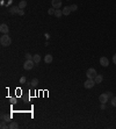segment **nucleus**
<instances>
[{"mask_svg":"<svg viewBox=\"0 0 116 129\" xmlns=\"http://www.w3.org/2000/svg\"><path fill=\"white\" fill-rule=\"evenodd\" d=\"M18 14H19V15H25V11H23V9H19Z\"/></svg>","mask_w":116,"mask_h":129,"instance_id":"obj_24","label":"nucleus"},{"mask_svg":"<svg viewBox=\"0 0 116 129\" xmlns=\"http://www.w3.org/2000/svg\"><path fill=\"white\" fill-rule=\"evenodd\" d=\"M26 6H27V1H26V0H21L20 4H19V8H20V9H25Z\"/></svg>","mask_w":116,"mask_h":129,"instance_id":"obj_13","label":"nucleus"},{"mask_svg":"<svg viewBox=\"0 0 116 129\" xmlns=\"http://www.w3.org/2000/svg\"><path fill=\"white\" fill-rule=\"evenodd\" d=\"M55 12H56V9H54V7H52V8H50V9L48 11V14H49V15H55Z\"/></svg>","mask_w":116,"mask_h":129,"instance_id":"obj_21","label":"nucleus"},{"mask_svg":"<svg viewBox=\"0 0 116 129\" xmlns=\"http://www.w3.org/2000/svg\"><path fill=\"white\" fill-rule=\"evenodd\" d=\"M96 70L95 69H93V67H91V69H88L86 71V76L88 79H94L95 77H96Z\"/></svg>","mask_w":116,"mask_h":129,"instance_id":"obj_2","label":"nucleus"},{"mask_svg":"<svg viewBox=\"0 0 116 129\" xmlns=\"http://www.w3.org/2000/svg\"><path fill=\"white\" fill-rule=\"evenodd\" d=\"M51 5L55 9H59L62 7V0H51Z\"/></svg>","mask_w":116,"mask_h":129,"instance_id":"obj_6","label":"nucleus"},{"mask_svg":"<svg viewBox=\"0 0 116 129\" xmlns=\"http://www.w3.org/2000/svg\"><path fill=\"white\" fill-rule=\"evenodd\" d=\"M0 128H1V129H7V128H9V125H7V123H6V121H1Z\"/></svg>","mask_w":116,"mask_h":129,"instance_id":"obj_16","label":"nucleus"},{"mask_svg":"<svg viewBox=\"0 0 116 129\" xmlns=\"http://www.w3.org/2000/svg\"><path fill=\"white\" fill-rule=\"evenodd\" d=\"M63 15V11L62 9H56V12H55V16L56 18H60Z\"/></svg>","mask_w":116,"mask_h":129,"instance_id":"obj_17","label":"nucleus"},{"mask_svg":"<svg viewBox=\"0 0 116 129\" xmlns=\"http://www.w3.org/2000/svg\"><path fill=\"white\" fill-rule=\"evenodd\" d=\"M35 62L33 61V59H26V62H25V64H23V69L25 70H31L34 66H35Z\"/></svg>","mask_w":116,"mask_h":129,"instance_id":"obj_3","label":"nucleus"},{"mask_svg":"<svg viewBox=\"0 0 116 129\" xmlns=\"http://www.w3.org/2000/svg\"><path fill=\"white\" fill-rule=\"evenodd\" d=\"M33 61L36 63V64H38L40 62H41V56L38 55V54H36V55H34L33 56Z\"/></svg>","mask_w":116,"mask_h":129,"instance_id":"obj_12","label":"nucleus"},{"mask_svg":"<svg viewBox=\"0 0 116 129\" xmlns=\"http://www.w3.org/2000/svg\"><path fill=\"white\" fill-rule=\"evenodd\" d=\"M1 120L7 122V121H9V120H11V116H8V115H6V114H2V115H1Z\"/></svg>","mask_w":116,"mask_h":129,"instance_id":"obj_18","label":"nucleus"},{"mask_svg":"<svg viewBox=\"0 0 116 129\" xmlns=\"http://www.w3.org/2000/svg\"><path fill=\"white\" fill-rule=\"evenodd\" d=\"M102 80H103V77H102L101 74H96V77L94 78L95 84H100V83H102Z\"/></svg>","mask_w":116,"mask_h":129,"instance_id":"obj_11","label":"nucleus"},{"mask_svg":"<svg viewBox=\"0 0 116 129\" xmlns=\"http://www.w3.org/2000/svg\"><path fill=\"white\" fill-rule=\"evenodd\" d=\"M101 109H102V111L106 109V105H105V103H101Z\"/></svg>","mask_w":116,"mask_h":129,"instance_id":"obj_28","label":"nucleus"},{"mask_svg":"<svg viewBox=\"0 0 116 129\" xmlns=\"http://www.w3.org/2000/svg\"><path fill=\"white\" fill-rule=\"evenodd\" d=\"M0 32L2 33V34H8V32H9L8 26H7V25H5V23H2V25L0 26Z\"/></svg>","mask_w":116,"mask_h":129,"instance_id":"obj_8","label":"nucleus"},{"mask_svg":"<svg viewBox=\"0 0 116 129\" xmlns=\"http://www.w3.org/2000/svg\"><path fill=\"white\" fill-rule=\"evenodd\" d=\"M107 94H108V97L110 98V99L113 98V93H112V92H107Z\"/></svg>","mask_w":116,"mask_h":129,"instance_id":"obj_27","label":"nucleus"},{"mask_svg":"<svg viewBox=\"0 0 116 129\" xmlns=\"http://www.w3.org/2000/svg\"><path fill=\"white\" fill-rule=\"evenodd\" d=\"M52 59H54V57H52L50 54H48V55H45V56H44V62H45L47 64L51 63V62H52Z\"/></svg>","mask_w":116,"mask_h":129,"instance_id":"obj_10","label":"nucleus"},{"mask_svg":"<svg viewBox=\"0 0 116 129\" xmlns=\"http://www.w3.org/2000/svg\"><path fill=\"white\" fill-rule=\"evenodd\" d=\"M108 100H109V97H108L107 93H102V94L99 97V101H100L101 103H106V102H108Z\"/></svg>","mask_w":116,"mask_h":129,"instance_id":"obj_5","label":"nucleus"},{"mask_svg":"<svg viewBox=\"0 0 116 129\" xmlns=\"http://www.w3.org/2000/svg\"><path fill=\"white\" fill-rule=\"evenodd\" d=\"M113 62H114V64L116 65V54L114 55V56H113Z\"/></svg>","mask_w":116,"mask_h":129,"instance_id":"obj_26","label":"nucleus"},{"mask_svg":"<svg viewBox=\"0 0 116 129\" xmlns=\"http://www.w3.org/2000/svg\"><path fill=\"white\" fill-rule=\"evenodd\" d=\"M26 83V77H21L20 78V84H25Z\"/></svg>","mask_w":116,"mask_h":129,"instance_id":"obj_23","label":"nucleus"},{"mask_svg":"<svg viewBox=\"0 0 116 129\" xmlns=\"http://www.w3.org/2000/svg\"><path fill=\"white\" fill-rule=\"evenodd\" d=\"M26 59H33V56L30 54H26Z\"/></svg>","mask_w":116,"mask_h":129,"instance_id":"obj_25","label":"nucleus"},{"mask_svg":"<svg viewBox=\"0 0 116 129\" xmlns=\"http://www.w3.org/2000/svg\"><path fill=\"white\" fill-rule=\"evenodd\" d=\"M30 84H31V86H36V85L38 84V79H37V78H34V79L31 80Z\"/></svg>","mask_w":116,"mask_h":129,"instance_id":"obj_19","label":"nucleus"},{"mask_svg":"<svg viewBox=\"0 0 116 129\" xmlns=\"http://www.w3.org/2000/svg\"><path fill=\"white\" fill-rule=\"evenodd\" d=\"M63 15H69L72 11H71V7L70 6H65V7H63Z\"/></svg>","mask_w":116,"mask_h":129,"instance_id":"obj_9","label":"nucleus"},{"mask_svg":"<svg viewBox=\"0 0 116 129\" xmlns=\"http://www.w3.org/2000/svg\"><path fill=\"white\" fill-rule=\"evenodd\" d=\"M70 7H71V11H72V12H76V11L78 9V6H77L76 4H73V5H71Z\"/></svg>","mask_w":116,"mask_h":129,"instance_id":"obj_20","label":"nucleus"},{"mask_svg":"<svg viewBox=\"0 0 116 129\" xmlns=\"http://www.w3.org/2000/svg\"><path fill=\"white\" fill-rule=\"evenodd\" d=\"M19 9H20V8H19V6H18V7H11V9H9V13H11V14H15V13L18 14Z\"/></svg>","mask_w":116,"mask_h":129,"instance_id":"obj_15","label":"nucleus"},{"mask_svg":"<svg viewBox=\"0 0 116 129\" xmlns=\"http://www.w3.org/2000/svg\"><path fill=\"white\" fill-rule=\"evenodd\" d=\"M18 128H19V123L18 122L13 121V122L9 123V129H18Z\"/></svg>","mask_w":116,"mask_h":129,"instance_id":"obj_14","label":"nucleus"},{"mask_svg":"<svg viewBox=\"0 0 116 129\" xmlns=\"http://www.w3.org/2000/svg\"><path fill=\"white\" fill-rule=\"evenodd\" d=\"M100 65H102L103 67H106V66H108V65H109V59H108L107 57H105V56H102V57L100 58Z\"/></svg>","mask_w":116,"mask_h":129,"instance_id":"obj_7","label":"nucleus"},{"mask_svg":"<svg viewBox=\"0 0 116 129\" xmlns=\"http://www.w3.org/2000/svg\"><path fill=\"white\" fill-rule=\"evenodd\" d=\"M0 43H1L2 47H8V45H11L12 40H11V37L8 36V34H4V35L0 37Z\"/></svg>","mask_w":116,"mask_h":129,"instance_id":"obj_1","label":"nucleus"},{"mask_svg":"<svg viewBox=\"0 0 116 129\" xmlns=\"http://www.w3.org/2000/svg\"><path fill=\"white\" fill-rule=\"evenodd\" d=\"M112 105H113L114 107H116V97L112 98Z\"/></svg>","mask_w":116,"mask_h":129,"instance_id":"obj_22","label":"nucleus"},{"mask_svg":"<svg viewBox=\"0 0 116 129\" xmlns=\"http://www.w3.org/2000/svg\"><path fill=\"white\" fill-rule=\"evenodd\" d=\"M94 85H95V81H94V79H88L87 78V80L84 83V86H85V88H92V87H94Z\"/></svg>","mask_w":116,"mask_h":129,"instance_id":"obj_4","label":"nucleus"}]
</instances>
